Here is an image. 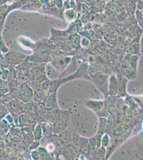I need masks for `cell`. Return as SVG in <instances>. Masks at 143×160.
I'll return each instance as SVG.
<instances>
[{
    "mask_svg": "<svg viewBox=\"0 0 143 160\" xmlns=\"http://www.w3.org/2000/svg\"><path fill=\"white\" fill-rule=\"evenodd\" d=\"M136 18L138 23L141 25V26L143 25V17H142V13L141 11H137L136 12Z\"/></svg>",
    "mask_w": 143,
    "mask_h": 160,
    "instance_id": "cell-3",
    "label": "cell"
},
{
    "mask_svg": "<svg viewBox=\"0 0 143 160\" xmlns=\"http://www.w3.org/2000/svg\"><path fill=\"white\" fill-rule=\"evenodd\" d=\"M121 68L122 70V72L125 74V75L128 77L129 78V74H130V78L131 76L130 74H134V69L133 68L131 67V66L129 65L128 64V62L124 61L123 62V64L121 65Z\"/></svg>",
    "mask_w": 143,
    "mask_h": 160,
    "instance_id": "cell-2",
    "label": "cell"
},
{
    "mask_svg": "<svg viewBox=\"0 0 143 160\" xmlns=\"http://www.w3.org/2000/svg\"><path fill=\"white\" fill-rule=\"evenodd\" d=\"M108 78L107 75L102 72H97L92 76L95 84L103 93L108 92Z\"/></svg>",
    "mask_w": 143,
    "mask_h": 160,
    "instance_id": "cell-1",
    "label": "cell"
}]
</instances>
